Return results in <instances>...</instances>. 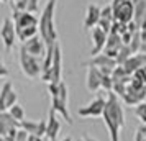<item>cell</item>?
Here are the masks:
<instances>
[{
    "label": "cell",
    "instance_id": "20",
    "mask_svg": "<svg viewBox=\"0 0 146 141\" xmlns=\"http://www.w3.org/2000/svg\"><path fill=\"white\" fill-rule=\"evenodd\" d=\"M10 128H20V121L15 120L10 112H0V133L7 131Z\"/></svg>",
    "mask_w": 146,
    "mask_h": 141
},
{
    "label": "cell",
    "instance_id": "21",
    "mask_svg": "<svg viewBox=\"0 0 146 141\" xmlns=\"http://www.w3.org/2000/svg\"><path fill=\"white\" fill-rule=\"evenodd\" d=\"M8 112H10V115H12L17 121H20V123H21V121L25 120V110H23V107H21L20 103H15Z\"/></svg>",
    "mask_w": 146,
    "mask_h": 141
},
{
    "label": "cell",
    "instance_id": "8",
    "mask_svg": "<svg viewBox=\"0 0 146 141\" xmlns=\"http://www.w3.org/2000/svg\"><path fill=\"white\" fill-rule=\"evenodd\" d=\"M17 100H18V94L13 89V84L10 81H3L2 90H0V110L8 112L15 103H18Z\"/></svg>",
    "mask_w": 146,
    "mask_h": 141
},
{
    "label": "cell",
    "instance_id": "2",
    "mask_svg": "<svg viewBox=\"0 0 146 141\" xmlns=\"http://www.w3.org/2000/svg\"><path fill=\"white\" fill-rule=\"evenodd\" d=\"M58 0H48L40 13V36L49 46L58 44V30L54 23V13H56Z\"/></svg>",
    "mask_w": 146,
    "mask_h": 141
},
{
    "label": "cell",
    "instance_id": "4",
    "mask_svg": "<svg viewBox=\"0 0 146 141\" xmlns=\"http://www.w3.org/2000/svg\"><path fill=\"white\" fill-rule=\"evenodd\" d=\"M18 61H20V69L25 77L31 79V81L41 79V74H43V59L31 56L30 53H27L25 48L20 46Z\"/></svg>",
    "mask_w": 146,
    "mask_h": 141
},
{
    "label": "cell",
    "instance_id": "5",
    "mask_svg": "<svg viewBox=\"0 0 146 141\" xmlns=\"http://www.w3.org/2000/svg\"><path fill=\"white\" fill-rule=\"evenodd\" d=\"M82 66L84 67H97L105 75H112L113 71L118 67V62H117L115 58H110L105 53H102V54H97V56H90V59L84 61Z\"/></svg>",
    "mask_w": 146,
    "mask_h": 141
},
{
    "label": "cell",
    "instance_id": "28",
    "mask_svg": "<svg viewBox=\"0 0 146 141\" xmlns=\"http://www.w3.org/2000/svg\"><path fill=\"white\" fill-rule=\"evenodd\" d=\"M125 2H130V0H112L110 3H112V7H113V8H117L118 5H121V3H125Z\"/></svg>",
    "mask_w": 146,
    "mask_h": 141
},
{
    "label": "cell",
    "instance_id": "15",
    "mask_svg": "<svg viewBox=\"0 0 146 141\" xmlns=\"http://www.w3.org/2000/svg\"><path fill=\"white\" fill-rule=\"evenodd\" d=\"M62 51L61 46L56 44L54 48V61H53V67H51V81L49 84H59L62 82Z\"/></svg>",
    "mask_w": 146,
    "mask_h": 141
},
{
    "label": "cell",
    "instance_id": "16",
    "mask_svg": "<svg viewBox=\"0 0 146 141\" xmlns=\"http://www.w3.org/2000/svg\"><path fill=\"white\" fill-rule=\"evenodd\" d=\"M146 97V85L145 87H135V85H128V92L126 95L123 97V100H125L126 105H139V103H143Z\"/></svg>",
    "mask_w": 146,
    "mask_h": 141
},
{
    "label": "cell",
    "instance_id": "6",
    "mask_svg": "<svg viewBox=\"0 0 146 141\" xmlns=\"http://www.w3.org/2000/svg\"><path fill=\"white\" fill-rule=\"evenodd\" d=\"M105 105H107V94H105V97L102 94H97V97L92 99L87 105L79 107L77 115L82 117V118H97V117H102L104 115Z\"/></svg>",
    "mask_w": 146,
    "mask_h": 141
},
{
    "label": "cell",
    "instance_id": "31",
    "mask_svg": "<svg viewBox=\"0 0 146 141\" xmlns=\"http://www.w3.org/2000/svg\"><path fill=\"white\" fill-rule=\"evenodd\" d=\"M10 2H15V3H18V2H23V0H10Z\"/></svg>",
    "mask_w": 146,
    "mask_h": 141
},
{
    "label": "cell",
    "instance_id": "12",
    "mask_svg": "<svg viewBox=\"0 0 146 141\" xmlns=\"http://www.w3.org/2000/svg\"><path fill=\"white\" fill-rule=\"evenodd\" d=\"M21 46L27 49V53H30L35 58H40V59H43L48 53V44L44 43V40L40 34L31 38V40H28L27 43H21Z\"/></svg>",
    "mask_w": 146,
    "mask_h": 141
},
{
    "label": "cell",
    "instance_id": "7",
    "mask_svg": "<svg viewBox=\"0 0 146 141\" xmlns=\"http://www.w3.org/2000/svg\"><path fill=\"white\" fill-rule=\"evenodd\" d=\"M12 20L17 28V34L28 28L40 26V18L36 15L30 13V12H23V10H17V8H12Z\"/></svg>",
    "mask_w": 146,
    "mask_h": 141
},
{
    "label": "cell",
    "instance_id": "3",
    "mask_svg": "<svg viewBox=\"0 0 146 141\" xmlns=\"http://www.w3.org/2000/svg\"><path fill=\"white\" fill-rule=\"evenodd\" d=\"M48 92L51 95V108L58 115H61L64 120L72 125V117L69 113V89H67L66 82H59V84H48Z\"/></svg>",
    "mask_w": 146,
    "mask_h": 141
},
{
    "label": "cell",
    "instance_id": "25",
    "mask_svg": "<svg viewBox=\"0 0 146 141\" xmlns=\"http://www.w3.org/2000/svg\"><path fill=\"white\" fill-rule=\"evenodd\" d=\"M30 136H31V134L30 133H27V131H25V130H18V134H17V141H30Z\"/></svg>",
    "mask_w": 146,
    "mask_h": 141
},
{
    "label": "cell",
    "instance_id": "14",
    "mask_svg": "<svg viewBox=\"0 0 146 141\" xmlns=\"http://www.w3.org/2000/svg\"><path fill=\"white\" fill-rule=\"evenodd\" d=\"M100 17H102V8L97 3H89L84 17V30H94L95 26H99Z\"/></svg>",
    "mask_w": 146,
    "mask_h": 141
},
{
    "label": "cell",
    "instance_id": "27",
    "mask_svg": "<svg viewBox=\"0 0 146 141\" xmlns=\"http://www.w3.org/2000/svg\"><path fill=\"white\" fill-rule=\"evenodd\" d=\"M0 71H2V79H5V77L8 75V69H7V66H5L3 61L0 62Z\"/></svg>",
    "mask_w": 146,
    "mask_h": 141
},
{
    "label": "cell",
    "instance_id": "17",
    "mask_svg": "<svg viewBox=\"0 0 146 141\" xmlns=\"http://www.w3.org/2000/svg\"><path fill=\"white\" fill-rule=\"evenodd\" d=\"M123 48V41H121V36L117 33H108V40H107V44H105V49H104V53L107 56H110V58H115L117 59V56H118L120 49Z\"/></svg>",
    "mask_w": 146,
    "mask_h": 141
},
{
    "label": "cell",
    "instance_id": "19",
    "mask_svg": "<svg viewBox=\"0 0 146 141\" xmlns=\"http://www.w3.org/2000/svg\"><path fill=\"white\" fill-rule=\"evenodd\" d=\"M115 23V13H113V7L112 3H107L105 7H102V17H100V23L99 26L102 30H105L107 33L112 31V26Z\"/></svg>",
    "mask_w": 146,
    "mask_h": 141
},
{
    "label": "cell",
    "instance_id": "1",
    "mask_svg": "<svg viewBox=\"0 0 146 141\" xmlns=\"http://www.w3.org/2000/svg\"><path fill=\"white\" fill-rule=\"evenodd\" d=\"M104 123L110 133V141H120V133L125 126V110L115 92L107 94V105L104 110Z\"/></svg>",
    "mask_w": 146,
    "mask_h": 141
},
{
    "label": "cell",
    "instance_id": "24",
    "mask_svg": "<svg viewBox=\"0 0 146 141\" xmlns=\"http://www.w3.org/2000/svg\"><path fill=\"white\" fill-rule=\"evenodd\" d=\"M38 2L40 0H30L28 2V7H27V12H30V13H38L40 12V7H38Z\"/></svg>",
    "mask_w": 146,
    "mask_h": 141
},
{
    "label": "cell",
    "instance_id": "30",
    "mask_svg": "<svg viewBox=\"0 0 146 141\" xmlns=\"http://www.w3.org/2000/svg\"><path fill=\"white\" fill-rule=\"evenodd\" d=\"M61 141H74V140H72V138H71V136H66V138H62V140H61Z\"/></svg>",
    "mask_w": 146,
    "mask_h": 141
},
{
    "label": "cell",
    "instance_id": "11",
    "mask_svg": "<svg viewBox=\"0 0 146 141\" xmlns=\"http://www.w3.org/2000/svg\"><path fill=\"white\" fill-rule=\"evenodd\" d=\"M113 13H115V21H120V23H131L135 20V13H136V7H135V2L130 0V2H125L118 5L117 8H113Z\"/></svg>",
    "mask_w": 146,
    "mask_h": 141
},
{
    "label": "cell",
    "instance_id": "32",
    "mask_svg": "<svg viewBox=\"0 0 146 141\" xmlns=\"http://www.w3.org/2000/svg\"><path fill=\"white\" fill-rule=\"evenodd\" d=\"M2 2H10V0H2Z\"/></svg>",
    "mask_w": 146,
    "mask_h": 141
},
{
    "label": "cell",
    "instance_id": "18",
    "mask_svg": "<svg viewBox=\"0 0 146 141\" xmlns=\"http://www.w3.org/2000/svg\"><path fill=\"white\" fill-rule=\"evenodd\" d=\"M61 130V121L58 120V113L54 112L53 108H49V113H48V130H46V138L49 141H56L58 140V134Z\"/></svg>",
    "mask_w": 146,
    "mask_h": 141
},
{
    "label": "cell",
    "instance_id": "22",
    "mask_svg": "<svg viewBox=\"0 0 146 141\" xmlns=\"http://www.w3.org/2000/svg\"><path fill=\"white\" fill-rule=\"evenodd\" d=\"M133 112H135V115L138 117V120H141V123H145V125H146V102L136 105Z\"/></svg>",
    "mask_w": 146,
    "mask_h": 141
},
{
    "label": "cell",
    "instance_id": "23",
    "mask_svg": "<svg viewBox=\"0 0 146 141\" xmlns=\"http://www.w3.org/2000/svg\"><path fill=\"white\" fill-rule=\"evenodd\" d=\"M135 141H146V125L141 123L135 131Z\"/></svg>",
    "mask_w": 146,
    "mask_h": 141
},
{
    "label": "cell",
    "instance_id": "26",
    "mask_svg": "<svg viewBox=\"0 0 146 141\" xmlns=\"http://www.w3.org/2000/svg\"><path fill=\"white\" fill-rule=\"evenodd\" d=\"M77 141H99L97 138H94V136H90V134H87V133H84L82 136H79V140Z\"/></svg>",
    "mask_w": 146,
    "mask_h": 141
},
{
    "label": "cell",
    "instance_id": "29",
    "mask_svg": "<svg viewBox=\"0 0 146 141\" xmlns=\"http://www.w3.org/2000/svg\"><path fill=\"white\" fill-rule=\"evenodd\" d=\"M30 141H43V138H40V136H30Z\"/></svg>",
    "mask_w": 146,
    "mask_h": 141
},
{
    "label": "cell",
    "instance_id": "13",
    "mask_svg": "<svg viewBox=\"0 0 146 141\" xmlns=\"http://www.w3.org/2000/svg\"><path fill=\"white\" fill-rule=\"evenodd\" d=\"M104 72L99 71L97 67H87V72H86V87L89 92H99L102 89V81H104Z\"/></svg>",
    "mask_w": 146,
    "mask_h": 141
},
{
    "label": "cell",
    "instance_id": "9",
    "mask_svg": "<svg viewBox=\"0 0 146 141\" xmlns=\"http://www.w3.org/2000/svg\"><path fill=\"white\" fill-rule=\"evenodd\" d=\"M0 38L3 41V46H5L7 51H10L15 46V43L18 40V34H17V28H15V23L12 18H5L3 20L2 28H0Z\"/></svg>",
    "mask_w": 146,
    "mask_h": 141
},
{
    "label": "cell",
    "instance_id": "10",
    "mask_svg": "<svg viewBox=\"0 0 146 141\" xmlns=\"http://www.w3.org/2000/svg\"><path fill=\"white\" fill-rule=\"evenodd\" d=\"M107 40H108V33L100 26H95L90 30V41H92V49H90V56H97L102 54L105 49Z\"/></svg>",
    "mask_w": 146,
    "mask_h": 141
}]
</instances>
